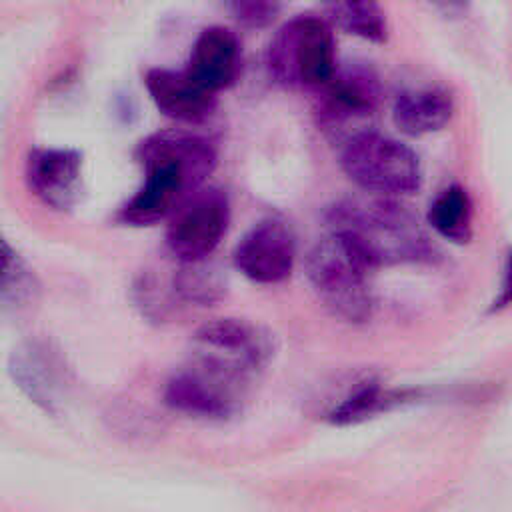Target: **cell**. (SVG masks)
I'll list each match as a JSON object with an SVG mask.
<instances>
[{
  "label": "cell",
  "mask_w": 512,
  "mask_h": 512,
  "mask_svg": "<svg viewBox=\"0 0 512 512\" xmlns=\"http://www.w3.org/2000/svg\"><path fill=\"white\" fill-rule=\"evenodd\" d=\"M144 180L120 208L118 218L130 226H152L168 218L214 172V144L184 128L158 130L136 148Z\"/></svg>",
  "instance_id": "cell-1"
},
{
  "label": "cell",
  "mask_w": 512,
  "mask_h": 512,
  "mask_svg": "<svg viewBox=\"0 0 512 512\" xmlns=\"http://www.w3.org/2000/svg\"><path fill=\"white\" fill-rule=\"evenodd\" d=\"M332 232L346 238L372 268L424 262L434 246L400 204L384 198L346 200L330 210Z\"/></svg>",
  "instance_id": "cell-2"
},
{
  "label": "cell",
  "mask_w": 512,
  "mask_h": 512,
  "mask_svg": "<svg viewBox=\"0 0 512 512\" xmlns=\"http://www.w3.org/2000/svg\"><path fill=\"white\" fill-rule=\"evenodd\" d=\"M266 66L286 88L322 90L338 68L332 24L314 14L292 16L272 36Z\"/></svg>",
  "instance_id": "cell-3"
},
{
  "label": "cell",
  "mask_w": 512,
  "mask_h": 512,
  "mask_svg": "<svg viewBox=\"0 0 512 512\" xmlns=\"http://www.w3.org/2000/svg\"><path fill=\"white\" fill-rule=\"evenodd\" d=\"M374 270L366 258L340 234L330 232L306 258V274L318 300L346 322L370 316L372 298L368 274Z\"/></svg>",
  "instance_id": "cell-4"
},
{
  "label": "cell",
  "mask_w": 512,
  "mask_h": 512,
  "mask_svg": "<svg viewBox=\"0 0 512 512\" xmlns=\"http://www.w3.org/2000/svg\"><path fill=\"white\" fill-rule=\"evenodd\" d=\"M340 166L356 186L380 196L412 194L422 182L414 150L370 128L342 144Z\"/></svg>",
  "instance_id": "cell-5"
},
{
  "label": "cell",
  "mask_w": 512,
  "mask_h": 512,
  "mask_svg": "<svg viewBox=\"0 0 512 512\" xmlns=\"http://www.w3.org/2000/svg\"><path fill=\"white\" fill-rule=\"evenodd\" d=\"M230 224V202L220 188H200L170 216L166 246L182 264L210 256Z\"/></svg>",
  "instance_id": "cell-6"
},
{
  "label": "cell",
  "mask_w": 512,
  "mask_h": 512,
  "mask_svg": "<svg viewBox=\"0 0 512 512\" xmlns=\"http://www.w3.org/2000/svg\"><path fill=\"white\" fill-rule=\"evenodd\" d=\"M318 124L342 144L356 132L368 130L362 124L376 112L380 102V84L376 74L362 64L336 68L330 82L320 90Z\"/></svg>",
  "instance_id": "cell-7"
},
{
  "label": "cell",
  "mask_w": 512,
  "mask_h": 512,
  "mask_svg": "<svg viewBox=\"0 0 512 512\" xmlns=\"http://www.w3.org/2000/svg\"><path fill=\"white\" fill-rule=\"evenodd\" d=\"M194 338L200 346L202 362L236 380L260 368L270 354L266 334L240 318H216L206 322L198 328Z\"/></svg>",
  "instance_id": "cell-8"
},
{
  "label": "cell",
  "mask_w": 512,
  "mask_h": 512,
  "mask_svg": "<svg viewBox=\"0 0 512 512\" xmlns=\"http://www.w3.org/2000/svg\"><path fill=\"white\" fill-rule=\"evenodd\" d=\"M234 266L252 282L276 284L290 276L296 242L278 218H266L252 226L234 248Z\"/></svg>",
  "instance_id": "cell-9"
},
{
  "label": "cell",
  "mask_w": 512,
  "mask_h": 512,
  "mask_svg": "<svg viewBox=\"0 0 512 512\" xmlns=\"http://www.w3.org/2000/svg\"><path fill=\"white\" fill-rule=\"evenodd\" d=\"M234 378L200 362V368L174 374L164 388V402L182 414L222 420L234 412Z\"/></svg>",
  "instance_id": "cell-10"
},
{
  "label": "cell",
  "mask_w": 512,
  "mask_h": 512,
  "mask_svg": "<svg viewBox=\"0 0 512 512\" xmlns=\"http://www.w3.org/2000/svg\"><path fill=\"white\" fill-rule=\"evenodd\" d=\"M30 190L54 210H70L82 188V154L74 148H34L26 160Z\"/></svg>",
  "instance_id": "cell-11"
},
{
  "label": "cell",
  "mask_w": 512,
  "mask_h": 512,
  "mask_svg": "<svg viewBox=\"0 0 512 512\" xmlns=\"http://www.w3.org/2000/svg\"><path fill=\"white\" fill-rule=\"evenodd\" d=\"M144 84L154 106L170 120L198 124L216 108V94L200 86L186 70L150 68Z\"/></svg>",
  "instance_id": "cell-12"
},
{
  "label": "cell",
  "mask_w": 512,
  "mask_h": 512,
  "mask_svg": "<svg viewBox=\"0 0 512 512\" xmlns=\"http://www.w3.org/2000/svg\"><path fill=\"white\" fill-rule=\"evenodd\" d=\"M184 70L214 94L230 88L242 70L238 36L224 26L204 28L192 44Z\"/></svg>",
  "instance_id": "cell-13"
},
{
  "label": "cell",
  "mask_w": 512,
  "mask_h": 512,
  "mask_svg": "<svg viewBox=\"0 0 512 512\" xmlns=\"http://www.w3.org/2000/svg\"><path fill=\"white\" fill-rule=\"evenodd\" d=\"M10 372L26 396L46 412H56L64 394V366L40 342H26L12 352Z\"/></svg>",
  "instance_id": "cell-14"
},
{
  "label": "cell",
  "mask_w": 512,
  "mask_h": 512,
  "mask_svg": "<svg viewBox=\"0 0 512 512\" xmlns=\"http://www.w3.org/2000/svg\"><path fill=\"white\" fill-rule=\"evenodd\" d=\"M454 114V98L438 86L404 90L392 106V120L402 134L424 136L442 130Z\"/></svg>",
  "instance_id": "cell-15"
},
{
  "label": "cell",
  "mask_w": 512,
  "mask_h": 512,
  "mask_svg": "<svg viewBox=\"0 0 512 512\" xmlns=\"http://www.w3.org/2000/svg\"><path fill=\"white\" fill-rule=\"evenodd\" d=\"M320 4L328 22L344 32L378 44L386 40V16L378 0H320Z\"/></svg>",
  "instance_id": "cell-16"
},
{
  "label": "cell",
  "mask_w": 512,
  "mask_h": 512,
  "mask_svg": "<svg viewBox=\"0 0 512 512\" xmlns=\"http://www.w3.org/2000/svg\"><path fill=\"white\" fill-rule=\"evenodd\" d=\"M472 200L462 186H448L436 194L428 208L430 226L446 240L464 244L472 236Z\"/></svg>",
  "instance_id": "cell-17"
},
{
  "label": "cell",
  "mask_w": 512,
  "mask_h": 512,
  "mask_svg": "<svg viewBox=\"0 0 512 512\" xmlns=\"http://www.w3.org/2000/svg\"><path fill=\"white\" fill-rule=\"evenodd\" d=\"M406 398L404 392L386 390L378 382H364L328 414L334 424H356L380 412H388Z\"/></svg>",
  "instance_id": "cell-18"
},
{
  "label": "cell",
  "mask_w": 512,
  "mask_h": 512,
  "mask_svg": "<svg viewBox=\"0 0 512 512\" xmlns=\"http://www.w3.org/2000/svg\"><path fill=\"white\" fill-rule=\"evenodd\" d=\"M198 262H184V268L174 276V290L182 300L192 304H212L224 292V282L214 268H208Z\"/></svg>",
  "instance_id": "cell-19"
},
{
  "label": "cell",
  "mask_w": 512,
  "mask_h": 512,
  "mask_svg": "<svg viewBox=\"0 0 512 512\" xmlns=\"http://www.w3.org/2000/svg\"><path fill=\"white\" fill-rule=\"evenodd\" d=\"M4 258H2V298L4 302L12 304H28L34 300L38 284L26 262L8 246V242L2 244Z\"/></svg>",
  "instance_id": "cell-20"
},
{
  "label": "cell",
  "mask_w": 512,
  "mask_h": 512,
  "mask_svg": "<svg viewBox=\"0 0 512 512\" xmlns=\"http://www.w3.org/2000/svg\"><path fill=\"white\" fill-rule=\"evenodd\" d=\"M228 6L232 16L248 28H264L278 14L276 0H228Z\"/></svg>",
  "instance_id": "cell-21"
},
{
  "label": "cell",
  "mask_w": 512,
  "mask_h": 512,
  "mask_svg": "<svg viewBox=\"0 0 512 512\" xmlns=\"http://www.w3.org/2000/svg\"><path fill=\"white\" fill-rule=\"evenodd\" d=\"M512 306V250H508L506 262H504V274H502V282H500V292L492 304L494 310H502Z\"/></svg>",
  "instance_id": "cell-22"
},
{
  "label": "cell",
  "mask_w": 512,
  "mask_h": 512,
  "mask_svg": "<svg viewBox=\"0 0 512 512\" xmlns=\"http://www.w3.org/2000/svg\"><path fill=\"white\" fill-rule=\"evenodd\" d=\"M436 12H440L446 18H458L464 16L468 10V0H426Z\"/></svg>",
  "instance_id": "cell-23"
}]
</instances>
